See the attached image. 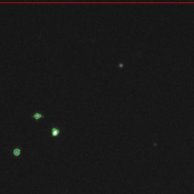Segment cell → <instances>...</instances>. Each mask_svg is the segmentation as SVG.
I'll list each match as a JSON object with an SVG mask.
<instances>
[{"label": "cell", "mask_w": 194, "mask_h": 194, "mask_svg": "<svg viewBox=\"0 0 194 194\" xmlns=\"http://www.w3.org/2000/svg\"><path fill=\"white\" fill-rule=\"evenodd\" d=\"M13 153H14V155H15V156H19L20 154H21V149H18V148H17V149H15L13 151Z\"/></svg>", "instance_id": "3"}, {"label": "cell", "mask_w": 194, "mask_h": 194, "mask_svg": "<svg viewBox=\"0 0 194 194\" xmlns=\"http://www.w3.org/2000/svg\"><path fill=\"white\" fill-rule=\"evenodd\" d=\"M51 134L52 137H57L60 134V130L57 127H52L51 130Z\"/></svg>", "instance_id": "2"}, {"label": "cell", "mask_w": 194, "mask_h": 194, "mask_svg": "<svg viewBox=\"0 0 194 194\" xmlns=\"http://www.w3.org/2000/svg\"><path fill=\"white\" fill-rule=\"evenodd\" d=\"M44 118V115H43L42 113L39 112H34V113L33 114V115H32V118H34V119L36 120V121H39V120H40V119H42V118Z\"/></svg>", "instance_id": "1"}]
</instances>
